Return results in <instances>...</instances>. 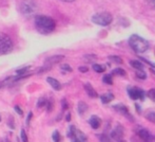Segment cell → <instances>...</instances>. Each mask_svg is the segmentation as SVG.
Masks as SVG:
<instances>
[{"mask_svg": "<svg viewBox=\"0 0 155 142\" xmlns=\"http://www.w3.org/2000/svg\"><path fill=\"white\" fill-rule=\"evenodd\" d=\"M35 27L37 31L41 34H50L55 30L56 23L55 20L51 17L45 15H38L35 17Z\"/></svg>", "mask_w": 155, "mask_h": 142, "instance_id": "obj_1", "label": "cell"}, {"mask_svg": "<svg viewBox=\"0 0 155 142\" xmlns=\"http://www.w3.org/2000/svg\"><path fill=\"white\" fill-rule=\"evenodd\" d=\"M129 45L132 48L133 51L137 54L145 53L150 48L149 41L143 38V37L137 35V34H133V35L130 36V38H129Z\"/></svg>", "mask_w": 155, "mask_h": 142, "instance_id": "obj_2", "label": "cell"}, {"mask_svg": "<svg viewBox=\"0 0 155 142\" xmlns=\"http://www.w3.org/2000/svg\"><path fill=\"white\" fill-rule=\"evenodd\" d=\"M19 9H20V12L22 15L27 17H31L36 14L38 6H37L36 2L33 0H22L20 5H19Z\"/></svg>", "mask_w": 155, "mask_h": 142, "instance_id": "obj_3", "label": "cell"}, {"mask_svg": "<svg viewBox=\"0 0 155 142\" xmlns=\"http://www.w3.org/2000/svg\"><path fill=\"white\" fill-rule=\"evenodd\" d=\"M13 50V41L11 37L8 34L0 32V54L4 55V54L10 53Z\"/></svg>", "mask_w": 155, "mask_h": 142, "instance_id": "obj_4", "label": "cell"}, {"mask_svg": "<svg viewBox=\"0 0 155 142\" xmlns=\"http://www.w3.org/2000/svg\"><path fill=\"white\" fill-rule=\"evenodd\" d=\"M113 20V17L110 13L102 12V13H97V14L93 15L92 16V21L94 23L98 26H102V27H106L109 26Z\"/></svg>", "mask_w": 155, "mask_h": 142, "instance_id": "obj_5", "label": "cell"}, {"mask_svg": "<svg viewBox=\"0 0 155 142\" xmlns=\"http://www.w3.org/2000/svg\"><path fill=\"white\" fill-rule=\"evenodd\" d=\"M135 133H136L137 136H138L143 142H155V136L152 135L147 128L138 126V127H136V130H135Z\"/></svg>", "mask_w": 155, "mask_h": 142, "instance_id": "obj_6", "label": "cell"}, {"mask_svg": "<svg viewBox=\"0 0 155 142\" xmlns=\"http://www.w3.org/2000/svg\"><path fill=\"white\" fill-rule=\"evenodd\" d=\"M128 95L132 100H143L145 99V91L138 87H129Z\"/></svg>", "mask_w": 155, "mask_h": 142, "instance_id": "obj_7", "label": "cell"}, {"mask_svg": "<svg viewBox=\"0 0 155 142\" xmlns=\"http://www.w3.org/2000/svg\"><path fill=\"white\" fill-rule=\"evenodd\" d=\"M124 134V128L121 125L117 124V125L115 126L114 130L111 132V138L114 139L115 141L119 142L120 140H123Z\"/></svg>", "mask_w": 155, "mask_h": 142, "instance_id": "obj_8", "label": "cell"}, {"mask_svg": "<svg viewBox=\"0 0 155 142\" xmlns=\"http://www.w3.org/2000/svg\"><path fill=\"white\" fill-rule=\"evenodd\" d=\"M113 108H114L117 113H120V115L124 116V117H126L127 119L130 120V121H134V118H133V116L131 115L130 111H129V109L127 108V106H124V104H116V105L113 106Z\"/></svg>", "mask_w": 155, "mask_h": 142, "instance_id": "obj_9", "label": "cell"}, {"mask_svg": "<svg viewBox=\"0 0 155 142\" xmlns=\"http://www.w3.org/2000/svg\"><path fill=\"white\" fill-rule=\"evenodd\" d=\"M63 58H64V56H63V55H53V56H50V57H48L47 60H45V66L51 67L52 65L57 64V63H60L63 60Z\"/></svg>", "mask_w": 155, "mask_h": 142, "instance_id": "obj_10", "label": "cell"}, {"mask_svg": "<svg viewBox=\"0 0 155 142\" xmlns=\"http://www.w3.org/2000/svg\"><path fill=\"white\" fill-rule=\"evenodd\" d=\"M89 124H90V126L93 130H98L100 127V125H101V119L99 117H97V116L93 115L89 119Z\"/></svg>", "mask_w": 155, "mask_h": 142, "instance_id": "obj_11", "label": "cell"}, {"mask_svg": "<svg viewBox=\"0 0 155 142\" xmlns=\"http://www.w3.org/2000/svg\"><path fill=\"white\" fill-rule=\"evenodd\" d=\"M84 89H86V92L88 93V95L90 98H92V99H95V98H98V93L95 91V89L92 87V85L89 84V83H87L86 85H84Z\"/></svg>", "mask_w": 155, "mask_h": 142, "instance_id": "obj_12", "label": "cell"}, {"mask_svg": "<svg viewBox=\"0 0 155 142\" xmlns=\"http://www.w3.org/2000/svg\"><path fill=\"white\" fill-rule=\"evenodd\" d=\"M114 100V95L111 92L109 93H104V95H100V101L102 104H109L110 102H112Z\"/></svg>", "mask_w": 155, "mask_h": 142, "instance_id": "obj_13", "label": "cell"}, {"mask_svg": "<svg viewBox=\"0 0 155 142\" xmlns=\"http://www.w3.org/2000/svg\"><path fill=\"white\" fill-rule=\"evenodd\" d=\"M48 83H49L50 85L52 86V88H54L55 90H60L61 89V85H60V83L58 82L56 78H47Z\"/></svg>", "mask_w": 155, "mask_h": 142, "instance_id": "obj_14", "label": "cell"}, {"mask_svg": "<svg viewBox=\"0 0 155 142\" xmlns=\"http://www.w3.org/2000/svg\"><path fill=\"white\" fill-rule=\"evenodd\" d=\"M77 110H78V113L80 116H82L87 110H88V105H87L84 102H79L78 103V106H77Z\"/></svg>", "mask_w": 155, "mask_h": 142, "instance_id": "obj_15", "label": "cell"}, {"mask_svg": "<svg viewBox=\"0 0 155 142\" xmlns=\"http://www.w3.org/2000/svg\"><path fill=\"white\" fill-rule=\"evenodd\" d=\"M130 65L136 70H143V64L140 61H130Z\"/></svg>", "mask_w": 155, "mask_h": 142, "instance_id": "obj_16", "label": "cell"}, {"mask_svg": "<svg viewBox=\"0 0 155 142\" xmlns=\"http://www.w3.org/2000/svg\"><path fill=\"white\" fill-rule=\"evenodd\" d=\"M145 118L148 121L151 122V123L155 124V111H148L145 115Z\"/></svg>", "mask_w": 155, "mask_h": 142, "instance_id": "obj_17", "label": "cell"}, {"mask_svg": "<svg viewBox=\"0 0 155 142\" xmlns=\"http://www.w3.org/2000/svg\"><path fill=\"white\" fill-rule=\"evenodd\" d=\"M102 82H104V84L112 85L113 84V76H112V74H106V75L102 78Z\"/></svg>", "mask_w": 155, "mask_h": 142, "instance_id": "obj_18", "label": "cell"}, {"mask_svg": "<svg viewBox=\"0 0 155 142\" xmlns=\"http://www.w3.org/2000/svg\"><path fill=\"white\" fill-rule=\"evenodd\" d=\"M93 70L95 72H97V73H101V72L106 71V67L102 66V65H99V64H94Z\"/></svg>", "mask_w": 155, "mask_h": 142, "instance_id": "obj_19", "label": "cell"}, {"mask_svg": "<svg viewBox=\"0 0 155 142\" xmlns=\"http://www.w3.org/2000/svg\"><path fill=\"white\" fill-rule=\"evenodd\" d=\"M76 127L74 125H71L70 126V128H69V132H68V137L69 138H71V139H73L74 137H75V135H76Z\"/></svg>", "mask_w": 155, "mask_h": 142, "instance_id": "obj_20", "label": "cell"}, {"mask_svg": "<svg viewBox=\"0 0 155 142\" xmlns=\"http://www.w3.org/2000/svg\"><path fill=\"white\" fill-rule=\"evenodd\" d=\"M135 74H136V78H139V80H146L147 78V74L143 70H136Z\"/></svg>", "mask_w": 155, "mask_h": 142, "instance_id": "obj_21", "label": "cell"}, {"mask_svg": "<svg viewBox=\"0 0 155 142\" xmlns=\"http://www.w3.org/2000/svg\"><path fill=\"white\" fill-rule=\"evenodd\" d=\"M109 61H111L112 63H115V64H123V60H121L119 56H109Z\"/></svg>", "mask_w": 155, "mask_h": 142, "instance_id": "obj_22", "label": "cell"}, {"mask_svg": "<svg viewBox=\"0 0 155 142\" xmlns=\"http://www.w3.org/2000/svg\"><path fill=\"white\" fill-rule=\"evenodd\" d=\"M52 139H53L54 142H60V140H61V136H60L58 130H54L53 135H52Z\"/></svg>", "mask_w": 155, "mask_h": 142, "instance_id": "obj_23", "label": "cell"}, {"mask_svg": "<svg viewBox=\"0 0 155 142\" xmlns=\"http://www.w3.org/2000/svg\"><path fill=\"white\" fill-rule=\"evenodd\" d=\"M112 74L113 75H120V76H124L126 75V71L124 69H120V68H116L112 71Z\"/></svg>", "mask_w": 155, "mask_h": 142, "instance_id": "obj_24", "label": "cell"}, {"mask_svg": "<svg viewBox=\"0 0 155 142\" xmlns=\"http://www.w3.org/2000/svg\"><path fill=\"white\" fill-rule=\"evenodd\" d=\"M48 104V100L45 99V98H40V99L38 100V102H37V106L39 107V108H41V107H45Z\"/></svg>", "mask_w": 155, "mask_h": 142, "instance_id": "obj_25", "label": "cell"}, {"mask_svg": "<svg viewBox=\"0 0 155 142\" xmlns=\"http://www.w3.org/2000/svg\"><path fill=\"white\" fill-rule=\"evenodd\" d=\"M147 95H148V98L151 100V101L155 102V88L150 89V90L147 92Z\"/></svg>", "mask_w": 155, "mask_h": 142, "instance_id": "obj_26", "label": "cell"}, {"mask_svg": "<svg viewBox=\"0 0 155 142\" xmlns=\"http://www.w3.org/2000/svg\"><path fill=\"white\" fill-rule=\"evenodd\" d=\"M29 69H30V67H25V68H22V69H19V70L16 71L17 75H18V76H23L25 74H27V72H28Z\"/></svg>", "mask_w": 155, "mask_h": 142, "instance_id": "obj_27", "label": "cell"}, {"mask_svg": "<svg viewBox=\"0 0 155 142\" xmlns=\"http://www.w3.org/2000/svg\"><path fill=\"white\" fill-rule=\"evenodd\" d=\"M98 138H99L100 142H111L110 138H109V136H108V135H106V134L99 135V136H98Z\"/></svg>", "mask_w": 155, "mask_h": 142, "instance_id": "obj_28", "label": "cell"}, {"mask_svg": "<svg viewBox=\"0 0 155 142\" xmlns=\"http://www.w3.org/2000/svg\"><path fill=\"white\" fill-rule=\"evenodd\" d=\"M21 140H22V142H28V136L25 134V130H21Z\"/></svg>", "mask_w": 155, "mask_h": 142, "instance_id": "obj_29", "label": "cell"}, {"mask_svg": "<svg viewBox=\"0 0 155 142\" xmlns=\"http://www.w3.org/2000/svg\"><path fill=\"white\" fill-rule=\"evenodd\" d=\"M61 70L65 71V72H72V68L69 66V65L64 64V65H61Z\"/></svg>", "mask_w": 155, "mask_h": 142, "instance_id": "obj_30", "label": "cell"}, {"mask_svg": "<svg viewBox=\"0 0 155 142\" xmlns=\"http://www.w3.org/2000/svg\"><path fill=\"white\" fill-rule=\"evenodd\" d=\"M88 67H86V66H81V67H79V71L80 72H82V73H86V72H88Z\"/></svg>", "mask_w": 155, "mask_h": 142, "instance_id": "obj_31", "label": "cell"}, {"mask_svg": "<svg viewBox=\"0 0 155 142\" xmlns=\"http://www.w3.org/2000/svg\"><path fill=\"white\" fill-rule=\"evenodd\" d=\"M14 109H15V111H16V113H18L20 116H22V113H22V110H21L20 107H19V106H15V107H14Z\"/></svg>", "mask_w": 155, "mask_h": 142, "instance_id": "obj_32", "label": "cell"}, {"mask_svg": "<svg viewBox=\"0 0 155 142\" xmlns=\"http://www.w3.org/2000/svg\"><path fill=\"white\" fill-rule=\"evenodd\" d=\"M32 116H33L32 111H30V113H29V115H28V118H27V124H28V125H29V124H30V121H31V118H32Z\"/></svg>", "mask_w": 155, "mask_h": 142, "instance_id": "obj_33", "label": "cell"}, {"mask_svg": "<svg viewBox=\"0 0 155 142\" xmlns=\"http://www.w3.org/2000/svg\"><path fill=\"white\" fill-rule=\"evenodd\" d=\"M68 107H69V106H68V103H67V101H65V100H63V101H62V108H63V109H64V110H65V109H67Z\"/></svg>", "mask_w": 155, "mask_h": 142, "instance_id": "obj_34", "label": "cell"}, {"mask_svg": "<svg viewBox=\"0 0 155 142\" xmlns=\"http://www.w3.org/2000/svg\"><path fill=\"white\" fill-rule=\"evenodd\" d=\"M148 3L150 4V5H152L153 8H155V0H147Z\"/></svg>", "mask_w": 155, "mask_h": 142, "instance_id": "obj_35", "label": "cell"}, {"mask_svg": "<svg viewBox=\"0 0 155 142\" xmlns=\"http://www.w3.org/2000/svg\"><path fill=\"white\" fill-rule=\"evenodd\" d=\"M135 108H136V110H137V113H140L141 111V107L139 106V104H135Z\"/></svg>", "mask_w": 155, "mask_h": 142, "instance_id": "obj_36", "label": "cell"}, {"mask_svg": "<svg viewBox=\"0 0 155 142\" xmlns=\"http://www.w3.org/2000/svg\"><path fill=\"white\" fill-rule=\"evenodd\" d=\"M65 119H67V121L69 122L70 120H71V113H68V115H67V117H65Z\"/></svg>", "mask_w": 155, "mask_h": 142, "instance_id": "obj_37", "label": "cell"}, {"mask_svg": "<svg viewBox=\"0 0 155 142\" xmlns=\"http://www.w3.org/2000/svg\"><path fill=\"white\" fill-rule=\"evenodd\" d=\"M60 1H63V2H73L75 0H60Z\"/></svg>", "mask_w": 155, "mask_h": 142, "instance_id": "obj_38", "label": "cell"}, {"mask_svg": "<svg viewBox=\"0 0 155 142\" xmlns=\"http://www.w3.org/2000/svg\"><path fill=\"white\" fill-rule=\"evenodd\" d=\"M3 142H10V141H8V140H6V139H4V140H3Z\"/></svg>", "mask_w": 155, "mask_h": 142, "instance_id": "obj_39", "label": "cell"}, {"mask_svg": "<svg viewBox=\"0 0 155 142\" xmlns=\"http://www.w3.org/2000/svg\"><path fill=\"white\" fill-rule=\"evenodd\" d=\"M0 121H1V118H0Z\"/></svg>", "mask_w": 155, "mask_h": 142, "instance_id": "obj_40", "label": "cell"}]
</instances>
